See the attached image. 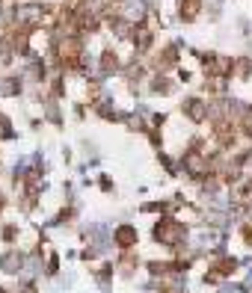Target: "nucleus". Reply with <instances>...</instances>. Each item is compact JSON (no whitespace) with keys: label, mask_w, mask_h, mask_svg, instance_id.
I'll return each mask as SVG.
<instances>
[{"label":"nucleus","mask_w":252,"mask_h":293,"mask_svg":"<svg viewBox=\"0 0 252 293\" xmlns=\"http://www.w3.org/2000/svg\"><path fill=\"white\" fill-rule=\"evenodd\" d=\"M157 240H163V243H178V240H181V228H178L175 222H163V225H157Z\"/></svg>","instance_id":"1"},{"label":"nucleus","mask_w":252,"mask_h":293,"mask_svg":"<svg viewBox=\"0 0 252 293\" xmlns=\"http://www.w3.org/2000/svg\"><path fill=\"white\" fill-rule=\"evenodd\" d=\"M116 240H119L122 246H128V243H134V231H131V228H119V234H116Z\"/></svg>","instance_id":"2"}]
</instances>
